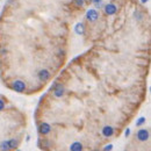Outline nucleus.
Instances as JSON below:
<instances>
[{"instance_id":"obj_9","label":"nucleus","mask_w":151,"mask_h":151,"mask_svg":"<svg viewBox=\"0 0 151 151\" xmlns=\"http://www.w3.org/2000/svg\"><path fill=\"white\" fill-rule=\"evenodd\" d=\"M54 94H55V96H57V98H61V96L64 94V87H63L62 85H58V86L56 87V90H55Z\"/></svg>"},{"instance_id":"obj_11","label":"nucleus","mask_w":151,"mask_h":151,"mask_svg":"<svg viewBox=\"0 0 151 151\" xmlns=\"http://www.w3.org/2000/svg\"><path fill=\"white\" fill-rule=\"evenodd\" d=\"M76 33H77V34H82V33H84V26L81 25V23H78L77 26H76Z\"/></svg>"},{"instance_id":"obj_16","label":"nucleus","mask_w":151,"mask_h":151,"mask_svg":"<svg viewBox=\"0 0 151 151\" xmlns=\"http://www.w3.org/2000/svg\"><path fill=\"white\" fill-rule=\"evenodd\" d=\"M146 1H148V0H142V3H143V4H145Z\"/></svg>"},{"instance_id":"obj_14","label":"nucleus","mask_w":151,"mask_h":151,"mask_svg":"<svg viewBox=\"0 0 151 151\" xmlns=\"http://www.w3.org/2000/svg\"><path fill=\"white\" fill-rule=\"evenodd\" d=\"M4 107H5V104L3 102V100H0V110H3Z\"/></svg>"},{"instance_id":"obj_6","label":"nucleus","mask_w":151,"mask_h":151,"mask_svg":"<svg viewBox=\"0 0 151 151\" xmlns=\"http://www.w3.org/2000/svg\"><path fill=\"white\" fill-rule=\"evenodd\" d=\"M98 16H99V14H98V12L95 9H90L87 12V19L90 21H95L98 19Z\"/></svg>"},{"instance_id":"obj_2","label":"nucleus","mask_w":151,"mask_h":151,"mask_svg":"<svg viewBox=\"0 0 151 151\" xmlns=\"http://www.w3.org/2000/svg\"><path fill=\"white\" fill-rule=\"evenodd\" d=\"M13 88L16 92H23L26 90V84L21 80H16V81L13 82Z\"/></svg>"},{"instance_id":"obj_4","label":"nucleus","mask_w":151,"mask_h":151,"mask_svg":"<svg viewBox=\"0 0 151 151\" xmlns=\"http://www.w3.org/2000/svg\"><path fill=\"white\" fill-rule=\"evenodd\" d=\"M116 11H117V8H116V6L113 5V4H109V5H106V6H105V12H106V14H108V15L115 14Z\"/></svg>"},{"instance_id":"obj_13","label":"nucleus","mask_w":151,"mask_h":151,"mask_svg":"<svg viewBox=\"0 0 151 151\" xmlns=\"http://www.w3.org/2000/svg\"><path fill=\"white\" fill-rule=\"evenodd\" d=\"M75 3L77 4V6H82L84 5V0H75Z\"/></svg>"},{"instance_id":"obj_15","label":"nucleus","mask_w":151,"mask_h":151,"mask_svg":"<svg viewBox=\"0 0 151 151\" xmlns=\"http://www.w3.org/2000/svg\"><path fill=\"white\" fill-rule=\"evenodd\" d=\"M92 1H93L95 5H100V3H101L102 0H92Z\"/></svg>"},{"instance_id":"obj_3","label":"nucleus","mask_w":151,"mask_h":151,"mask_svg":"<svg viewBox=\"0 0 151 151\" xmlns=\"http://www.w3.org/2000/svg\"><path fill=\"white\" fill-rule=\"evenodd\" d=\"M137 138L138 141H142V142L146 141L149 138V131L146 129H140L137 131Z\"/></svg>"},{"instance_id":"obj_5","label":"nucleus","mask_w":151,"mask_h":151,"mask_svg":"<svg viewBox=\"0 0 151 151\" xmlns=\"http://www.w3.org/2000/svg\"><path fill=\"white\" fill-rule=\"evenodd\" d=\"M39 78L41 81H47L49 78H50V73L48 70H41L39 72Z\"/></svg>"},{"instance_id":"obj_7","label":"nucleus","mask_w":151,"mask_h":151,"mask_svg":"<svg viewBox=\"0 0 151 151\" xmlns=\"http://www.w3.org/2000/svg\"><path fill=\"white\" fill-rule=\"evenodd\" d=\"M102 134H104V136H106V137H110L113 134H114V129H113L112 127L107 126V127H105V128L102 129Z\"/></svg>"},{"instance_id":"obj_8","label":"nucleus","mask_w":151,"mask_h":151,"mask_svg":"<svg viewBox=\"0 0 151 151\" xmlns=\"http://www.w3.org/2000/svg\"><path fill=\"white\" fill-rule=\"evenodd\" d=\"M40 132L43 134V135H47V134L50 132V126L48 123H42L40 126Z\"/></svg>"},{"instance_id":"obj_12","label":"nucleus","mask_w":151,"mask_h":151,"mask_svg":"<svg viewBox=\"0 0 151 151\" xmlns=\"http://www.w3.org/2000/svg\"><path fill=\"white\" fill-rule=\"evenodd\" d=\"M144 122H145V119H144V117H141V119L136 122V126H137V127H140V126H142Z\"/></svg>"},{"instance_id":"obj_1","label":"nucleus","mask_w":151,"mask_h":151,"mask_svg":"<svg viewBox=\"0 0 151 151\" xmlns=\"http://www.w3.org/2000/svg\"><path fill=\"white\" fill-rule=\"evenodd\" d=\"M19 146V141H15V140H9L6 141L4 143H1V148L3 150H11V149H16Z\"/></svg>"},{"instance_id":"obj_10","label":"nucleus","mask_w":151,"mask_h":151,"mask_svg":"<svg viewBox=\"0 0 151 151\" xmlns=\"http://www.w3.org/2000/svg\"><path fill=\"white\" fill-rule=\"evenodd\" d=\"M70 149H71V150H73V151H79V150H81V149H82V146H81V144H80L79 142H75L73 144H71Z\"/></svg>"}]
</instances>
